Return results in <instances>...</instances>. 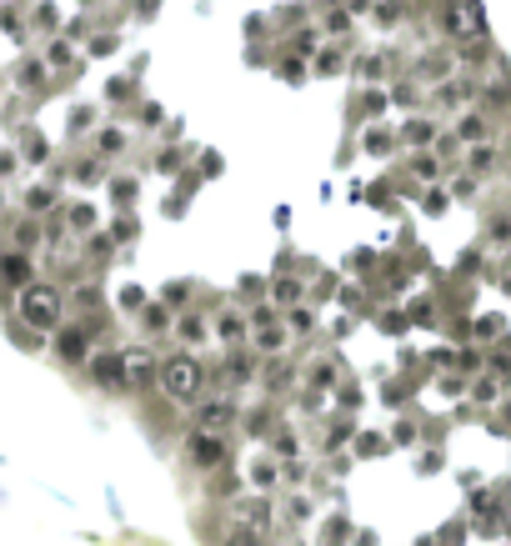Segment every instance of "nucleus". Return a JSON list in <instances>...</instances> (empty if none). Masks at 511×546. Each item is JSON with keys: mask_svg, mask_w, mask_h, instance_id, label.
<instances>
[{"mask_svg": "<svg viewBox=\"0 0 511 546\" xmlns=\"http://www.w3.org/2000/svg\"><path fill=\"white\" fill-rule=\"evenodd\" d=\"M15 311H21V321L31 326V331H55L66 301H61V291H55L51 281H31V286L15 291Z\"/></svg>", "mask_w": 511, "mask_h": 546, "instance_id": "nucleus-1", "label": "nucleus"}, {"mask_svg": "<svg viewBox=\"0 0 511 546\" xmlns=\"http://www.w3.org/2000/svg\"><path fill=\"white\" fill-rule=\"evenodd\" d=\"M436 31L451 35V41L477 45V35L487 31V15H481L477 0H441V5H436Z\"/></svg>", "mask_w": 511, "mask_h": 546, "instance_id": "nucleus-2", "label": "nucleus"}, {"mask_svg": "<svg viewBox=\"0 0 511 546\" xmlns=\"http://www.w3.org/2000/svg\"><path fill=\"white\" fill-rule=\"evenodd\" d=\"M161 386L171 401H201V386H206V371H201L196 356H166L161 361Z\"/></svg>", "mask_w": 511, "mask_h": 546, "instance_id": "nucleus-3", "label": "nucleus"}, {"mask_svg": "<svg viewBox=\"0 0 511 546\" xmlns=\"http://www.w3.org/2000/svg\"><path fill=\"white\" fill-rule=\"evenodd\" d=\"M185 461L196 466V472H216L221 461H226V441L216 431H191L185 436Z\"/></svg>", "mask_w": 511, "mask_h": 546, "instance_id": "nucleus-4", "label": "nucleus"}, {"mask_svg": "<svg viewBox=\"0 0 511 546\" xmlns=\"http://www.w3.org/2000/svg\"><path fill=\"white\" fill-rule=\"evenodd\" d=\"M457 75V55L441 51V45H431V51L416 55V81H431V86H446Z\"/></svg>", "mask_w": 511, "mask_h": 546, "instance_id": "nucleus-5", "label": "nucleus"}, {"mask_svg": "<svg viewBox=\"0 0 511 546\" xmlns=\"http://www.w3.org/2000/svg\"><path fill=\"white\" fill-rule=\"evenodd\" d=\"M431 96H436V106H441V110H461V116H467L471 101H477V86H471L467 75H451V81H446V86H436Z\"/></svg>", "mask_w": 511, "mask_h": 546, "instance_id": "nucleus-6", "label": "nucleus"}, {"mask_svg": "<svg viewBox=\"0 0 511 546\" xmlns=\"http://www.w3.org/2000/svg\"><path fill=\"white\" fill-rule=\"evenodd\" d=\"M90 376H96V386H106V391H120V386H131V376H126V356L120 351H106L90 361Z\"/></svg>", "mask_w": 511, "mask_h": 546, "instance_id": "nucleus-7", "label": "nucleus"}, {"mask_svg": "<svg viewBox=\"0 0 511 546\" xmlns=\"http://www.w3.org/2000/svg\"><path fill=\"white\" fill-rule=\"evenodd\" d=\"M236 526H246V532H271V506H266V496H241L236 502Z\"/></svg>", "mask_w": 511, "mask_h": 546, "instance_id": "nucleus-8", "label": "nucleus"}, {"mask_svg": "<svg viewBox=\"0 0 511 546\" xmlns=\"http://www.w3.org/2000/svg\"><path fill=\"white\" fill-rule=\"evenodd\" d=\"M231 421H236V407H231L226 397L201 401V411H196V431H216V436H221V426H231Z\"/></svg>", "mask_w": 511, "mask_h": 546, "instance_id": "nucleus-9", "label": "nucleus"}, {"mask_svg": "<svg viewBox=\"0 0 511 546\" xmlns=\"http://www.w3.org/2000/svg\"><path fill=\"white\" fill-rule=\"evenodd\" d=\"M126 376H131V386H151L161 381V361L146 346H136V351H126Z\"/></svg>", "mask_w": 511, "mask_h": 546, "instance_id": "nucleus-10", "label": "nucleus"}, {"mask_svg": "<svg viewBox=\"0 0 511 546\" xmlns=\"http://www.w3.org/2000/svg\"><path fill=\"white\" fill-rule=\"evenodd\" d=\"M497 166H501V150H497V146H471V150H467V176H471V181H487V176H497Z\"/></svg>", "mask_w": 511, "mask_h": 546, "instance_id": "nucleus-11", "label": "nucleus"}, {"mask_svg": "<svg viewBox=\"0 0 511 546\" xmlns=\"http://www.w3.org/2000/svg\"><path fill=\"white\" fill-rule=\"evenodd\" d=\"M211 326H216V336H221L226 346H241V341H246V331H251V321L241 316L236 306H226V311H221V316H216Z\"/></svg>", "mask_w": 511, "mask_h": 546, "instance_id": "nucleus-12", "label": "nucleus"}, {"mask_svg": "<svg viewBox=\"0 0 511 546\" xmlns=\"http://www.w3.org/2000/svg\"><path fill=\"white\" fill-rule=\"evenodd\" d=\"M61 361H71V366L90 361V331H86V326H71V331H61Z\"/></svg>", "mask_w": 511, "mask_h": 546, "instance_id": "nucleus-13", "label": "nucleus"}, {"mask_svg": "<svg viewBox=\"0 0 511 546\" xmlns=\"http://www.w3.org/2000/svg\"><path fill=\"white\" fill-rule=\"evenodd\" d=\"M457 136L467 140V146H491V120L481 116V110H467V116L457 120Z\"/></svg>", "mask_w": 511, "mask_h": 546, "instance_id": "nucleus-14", "label": "nucleus"}, {"mask_svg": "<svg viewBox=\"0 0 511 546\" xmlns=\"http://www.w3.org/2000/svg\"><path fill=\"white\" fill-rule=\"evenodd\" d=\"M15 81H21V91H31V96H41L45 86H51V65L45 61H21V71H15Z\"/></svg>", "mask_w": 511, "mask_h": 546, "instance_id": "nucleus-15", "label": "nucleus"}, {"mask_svg": "<svg viewBox=\"0 0 511 546\" xmlns=\"http://www.w3.org/2000/svg\"><path fill=\"white\" fill-rule=\"evenodd\" d=\"M216 331V326L206 321V316H196V311H191V316H181V321H175V336H181L185 346H206V336Z\"/></svg>", "mask_w": 511, "mask_h": 546, "instance_id": "nucleus-16", "label": "nucleus"}, {"mask_svg": "<svg viewBox=\"0 0 511 546\" xmlns=\"http://www.w3.org/2000/svg\"><path fill=\"white\" fill-rule=\"evenodd\" d=\"M286 341H291V331H286V326H261V336H256V351L276 356V351H286Z\"/></svg>", "mask_w": 511, "mask_h": 546, "instance_id": "nucleus-17", "label": "nucleus"}, {"mask_svg": "<svg viewBox=\"0 0 511 546\" xmlns=\"http://www.w3.org/2000/svg\"><path fill=\"white\" fill-rule=\"evenodd\" d=\"M402 140H406V146H431V140H436V126L416 116V120H406V126H402Z\"/></svg>", "mask_w": 511, "mask_h": 546, "instance_id": "nucleus-18", "label": "nucleus"}, {"mask_svg": "<svg viewBox=\"0 0 511 546\" xmlns=\"http://www.w3.org/2000/svg\"><path fill=\"white\" fill-rule=\"evenodd\" d=\"M141 321H146V331H151V336H166V331H171V311H166V306H146Z\"/></svg>", "mask_w": 511, "mask_h": 546, "instance_id": "nucleus-19", "label": "nucleus"}, {"mask_svg": "<svg viewBox=\"0 0 511 546\" xmlns=\"http://www.w3.org/2000/svg\"><path fill=\"white\" fill-rule=\"evenodd\" d=\"M271 296L276 301H281V306H301V281H291V276H281V281H276V291H271Z\"/></svg>", "mask_w": 511, "mask_h": 546, "instance_id": "nucleus-20", "label": "nucleus"}, {"mask_svg": "<svg viewBox=\"0 0 511 546\" xmlns=\"http://www.w3.org/2000/svg\"><path fill=\"white\" fill-rule=\"evenodd\" d=\"M71 61H76V55H71V45H61V41L45 51V65H51V71H71Z\"/></svg>", "mask_w": 511, "mask_h": 546, "instance_id": "nucleus-21", "label": "nucleus"}, {"mask_svg": "<svg viewBox=\"0 0 511 546\" xmlns=\"http://www.w3.org/2000/svg\"><path fill=\"white\" fill-rule=\"evenodd\" d=\"M286 326H291V336H306V331H311V326H316V316H311V311H306V306H296L291 316H286Z\"/></svg>", "mask_w": 511, "mask_h": 546, "instance_id": "nucleus-22", "label": "nucleus"}, {"mask_svg": "<svg viewBox=\"0 0 511 546\" xmlns=\"http://www.w3.org/2000/svg\"><path fill=\"white\" fill-rule=\"evenodd\" d=\"M25 206H31V216H41V211H51L55 206V191H45V186H35L31 196H25Z\"/></svg>", "mask_w": 511, "mask_h": 546, "instance_id": "nucleus-23", "label": "nucleus"}, {"mask_svg": "<svg viewBox=\"0 0 511 546\" xmlns=\"http://www.w3.org/2000/svg\"><path fill=\"white\" fill-rule=\"evenodd\" d=\"M311 386H316V391H331V386H336V371H331L326 361H316L311 366Z\"/></svg>", "mask_w": 511, "mask_h": 546, "instance_id": "nucleus-24", "label": "nucleus"}, {"mask_svg": "<svg viewBox=\"0 0 511 546\" xmlns=\"http://www.w3.org/2000/svg\"><path fill=\"white\" fill-rule=\"evenodd\" d=\"M341 65H346V55H341V51H326V55H316V71H321V75H336Z\"/></svg>", "mask_w": 511, "mask_h": 546, "instance_id": "nucleus-25", "label": "nucleus"}, {"mask_svg": "<svg viewBox=\"0 0 511 546\" xmlns=\"http://www.w3.org/2000/svg\"><path fill=\"white\" fill-rule=\"evenodd\" d=\"M71 225H76V231H90V225H96V211H90L86 201H80V206H71Z\"/></svg>", "mask_w": 511, "mask_h": 546, "instance_id": "nucleus-26", "label": "nucleus"}, {"mask_svg": "<svg viewBox=\"0 0 511 546\" xmlns=\"http://www.w3.org/2000/svg\"><path fill=\"white\" fill-rule=\"evenodd\" d=\"M376 21H381V25H396V21H402V0H381V5H376Z\"/></svg>", "mask_w": 511, "mask_h": 546, "instance_id": "nucleus-27", "label": "nucleus"}, {"mask_svg": "<svg viewBox=\"0 0 511 546\" xmlns=\"http://www.w3.org/2000/svg\"><path fill=\"white\" fill-rule=\"evenodd\" d=\"M446 211H451V196H446V191L426 196V216H446Z\"/></svg>", "mask_w": 511, "mask_h": 546, "instance_id": "nucleus-28", "label": "nucleus"}, {"mask_svg": "<svg viewBox=\"0 0 511 546\" xmlns=\"http://www.w3.org/2000/svg\"><path fill=\"white\" fill-rule=\"evenodd\" d=\"M221 546H261V536H256V532H246V526H236V532H231Z\"/></svg>", "mask_w": 511, "mask_h": 546, "instance_id": "nucleus-29", "label": "nucleus"}, {"mask_svg": "<svg viewBox=\"0 0 511 546\" xmlns=\"http://www.w3.org/2000/svg\"><path fill=\"white\" fill-rule=\"evenodd\" d=\"M251 476H256V486H276V466H271V461H256Z\"/></svg>", "mask_w": 511, "mask_h": 546, "instance_id": "nucleus-30", "label": "nucleus"}, {"mask_svg": "<svg viewBox=\"0 0 511 546\" xmlns=\"http://www.w3.org/2000/svg\"><path fill=\"white\" fill-rule=\"evenodd\" d=\"M35 236H41V225H35V221H21V225H15V246H31Z\"/></svg>", "mask_w": 511, "mask_h": 546, "instance_id": "nucleus-31", "label": "nucleus"}, {"mask_svg": "<svg viewBox=\"0 0 511 546\" xmlns=\"http://www.w3.org/2000/svg\"><path fill=\"white\" fill-rule=\"evenodd\" d=\"M76 306L96 311V306H100V291H96V286H76Z\"/></svg>", "mask_w": 511, "mask_h": 546, "instance_id": "nucleus-32", "label": "nucleus"}, {"mask_svg": "<svg viewBox=\"0 0 511 546\" xmlns=\"http://www.w3.org/2000/svg\"><path fill=\"white\" fill-rule=\"evenodd\" d=\"M276 456H296V431H276Z\"/></svg>", "mask_w": 511, "mask_h": 546, "instance_id": "nucleus-33", "label": "nucleus"}, {"mask_svg": "<svg viewBox=\"0 0 511 546\" xmlns=\"http://www.w3.org/2000/svg\"><path fill=\"white\" fill-rule=\"evenodd\" d=\"M100 150H126V130H106V136H100Z\"/></svg>", "mask_w": 511, "mask_h": 546, "instance_id": "nucleus-34", "label": "nucleus"}, {"mask_svg": "<svg viewBox=\"0 0 511 546\" xmlns=\"http://www.w3.org/2000/svg\"><path fill=\"white\" fill-rule=\"evenodd\" d=\"M416 176H421V181H436V176H441V166H436L431 156H421V161H416Z\"/></svg>", "mask_w": 511, "mask_h": 546, "instance_id": "nucleus-35", "label": "nucleus"}, {"mask_svg": "<svg viewBox=\"0 0 511 546\" xmlns=\"http://www.w3.org/2000/svg\"><path fill=\"white\" fill-rule=\"evenodd\" d=\"M71 176H76V181H96V161H76V166H71Z\"/></svg>", "mask_w": 511, "mask_h": 546, "instance_id": "nucleus-36", "label": "nucleus"}, {"mask_svg": "<svg viewBox=\"0 0 511 546\" xmlns=\"http://www.w3.org/2000/svg\"><path fill=\"white\" fill-rule=\"evenodd\" d=\"M5 276H11V281H25V256H11V261H5Z\"/></svg>", "mask_w": 511, "mask_h": 546, "instance_id": "nucleus-37", "label": "nucleus"}, {"mask_svg": "<svg viewBox=\"0 0 511 546\" xmlns=\"http://www.w3.org/2000/svg\"><path fill=\"white\" fill-rule=\"evenodd\" d=\"M110 191H116V201H136V181H116Z\"/></svg>", "mask_w": 511, "mask_h": 546, "instance_id": "nucleus-38", "label": "nucleus"}, {"mask_svg": "<svg viewBox=\"0 0 511 546\" xmlns=\"http://www.w3.org/2000/svg\"><path fill=\"white\" fill-rule=\"evenodd\" d=\"M467 61H471V65H477V61H481V65H487V61H491V51H487V41H481V45H467Z\"/></svg>", "mask_w": 511, "mask_h": 546, "instance_id": "nucleus-39", "label": "nucleus"}, {"mask_svg": "<svg viewBox=\"0 0 511 546\" xmlns=\"http://www.w3.org/2000/svg\"><path fill=\"white\" fill-rule=\"evenodd\" d=\"M15 166H21V156H15V150H5V156H0V176H15Z\"/></svg>", "mask_w": 511, "mask_h": 546, "instance_id": "nucleus-40", "label": "nucleus"}, {"mask_svg": "<svg viewBox=\"0 0 511 546\" xmlns=\"http://www.w3.org/2000/svg\"><path fill=\"white\" fill-rule=\"evenodd\" d=\"M366 150H376V156H381V150H392V136H371Z\"/></svg>", "mask_w": 511, "mask_h": 546, "instance_id": "nucleus-41", "label": "nucleus"}, {"mask_svg": "<svg viewBox=\"0 0 511 546\" xmlns=\"http://www.w3.org/2000/svg\"><path fill=\"white\" fill-rule=\"evenodd\" d=\"M371 5H376V0H346V11H351V15H366Z\"/></svg>", "mask_w": 511, "mask_h": 546, "instance_id": "nucleus-42", "label": "nucleus"}, {"mask_svg": "<svg viewBox=\"0 0 511 546\" xmlns=\"http://www.w3.org/2000/svg\"><path fill=\"white\" fill-rule=\"evenodd\" d=\"M506 296H511V276H506Z\"/></svg>", "mask_w": 511, "mask_h": 546, "instance_id": "nucleus-43", "label": "nucleus"}]
</instances>
